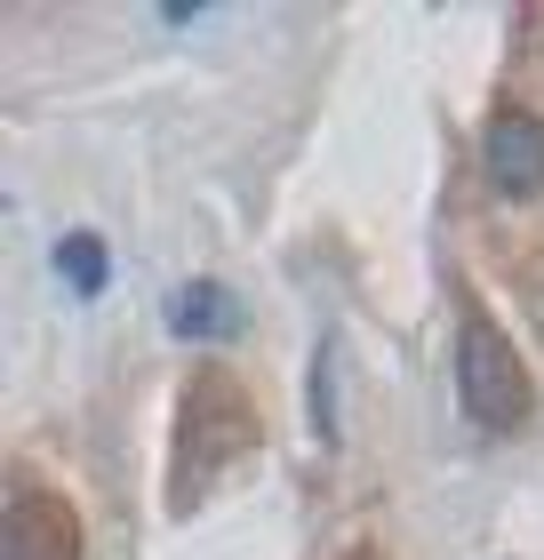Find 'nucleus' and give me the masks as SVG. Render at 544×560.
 Listing matches in <instances>:
<instances>
[{"label":"nucleus","mask_w":544,"mask_h":560,"mask_svg":"<svg viewBox=\"0 0 544 560\" xmlns=\"http://www.w3.org/2000/svg\"><path fill=\"white\" fill-rule=\"evenodd\" d=\"M456 393H464V417L488 432H512L529 417V369L488 313H464V328H456Z\"/></svg>","instance_id":"nucleus-1"},{"label":"nucleus","mask_w":544,"mask_h":560,"mask_svg":"<svg viewBox=\"0 0 544 560\" xmlns=\"http://www.w3.org/2000/svg\"><path fill=\"white\" fill-rule=\"evenodd\" d=\"M0 560H81V513H72L57 489H24V480H16Z\"/></svg>","instance_id":"nucleus-2"},{"label":"nucleus","mask_w":544,"mask_h":560,"mask_svg":"<svg viewBox=\"0 0 544 560\" xmlns=\"http://www.w3.org/2000/svg\"><path fill=\"white\" fill-rule=\"evenodd\" d=\"M488 185L505 200H536L544 192V120L529 105H497L488 113Z\"/></svg>","instance_id":"nucleus-3"},{"label":"nucleus","mask_w":544,"mask_h":560,"mask_svg":"<svg viewBox=\"0 0 544 560\" xmlns=\"http://www.w3.org/2000/svg\"><path fill=\"white\" fill-rule=\"evenodd\" d=\"M169 328L176 337H232V328H241V304H232L217 280H185V289L169 296Z\"/></svg>","instance_id":"nucleus-4"},{"label":"nucleus","mask_w":544,"mask_h":560,"mask_svg":"<svg viewBox=\"0 0 544 560\" xmlns=\"http://www.w3.org/2000/svg\"><path fill=\"white\" fill-rule=\"evenodd\" d=\"M57 265H65V280H72V289H105V241H96V233H72L65 248H57Z\"/></svg>","instance_id":"nucleus-5"}]
</instances>
